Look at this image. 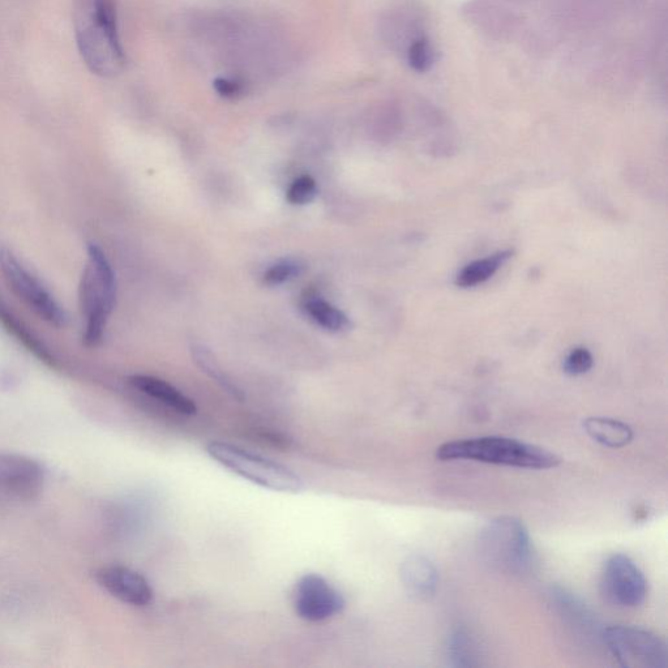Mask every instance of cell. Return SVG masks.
<instances>
[{
  "label": "cell",
  "instance_id": "obj_15",
  "mask_svg": "<svg viewBox=\"0 0 668 668\" xmlns=\"http://www.w3.org/2000/svg\"><path fill=\"white\" fill-rule=\"evenodd\" d=\"M551 599L560 614L573 627L580 629L582 632L594 633V635L602 637L603 629H599L598 620L575 594L562 588H556L552 589Z\"/></svg>",
  "mask_w": 668,
  "mask_h": 668
},
{
  "label": "cell",
  "instance_id": "obj_18",
  "mask_svg": "<svg viewBox=\"0 0 668 668\" xmlns=\"http://www.w3.org/2000/svg\"><path fill=\"white\" fill-rule=\"evenodd\" d=\"M192 358L196 365L200 368L201 371L205 372L212 378L224 391L228 392L234 400L243 401L244 393L233 380L230 379V376L226 374L220 363L217 362L216 357L207 346L194 344L191 346Z\"/></svg>",
  "mask_w": 668,
  "mask_h": 668
},
{
  "label": "cell",
  "instance_id": "obj_24",
  "mask_svg": "<svg viewBox=\"0 0 668 668\" xmlns=\"http://www.w3.org/2000/svg\"><path fill=\"white\" fill-rule=\"evenodd\" d=\"M593 354L586 348H576L564 359L563 370L569 376H580L592 370Z\"/></svg>",
  "mask_w": 668,
  "mask_h": 668
},
{
  "label": "cell",
  "instance_id": "obj_23",
  "mask_svg": "<svg viewBox=\"0 0 668 668\" xmlns=\"http://www.w3.org/2000/svg\"><path fill=\"white\" fill-rule=\"evenodd\" d=\"M408 59L411 67L418 72H426L430 70L434 64L435 54L426 38H417L410 45L408 51Z\"/></svg>",
  "mask_w": 668,
  "mask_h": 668
},
{
  "label": "cell",
  "instance_id": "obj_13",
  "mask_svg": "<svg viewBox=\"0 0 668 668\" xmlns=\"http://www.w3.org/2000/svg\"><path fill=\"white\" fill-rule=\"evenodd\" d=\"M128 381L137 391L160 401L161 404L178 411L179 414L195 415L196 410H198L195 402L190 397L183 395L181 391H178L177 388L165 380L148 375H134Z\"/></svg>",
  "mask_w": 668,
  "mask_h": 668
},
{
  "label": "cell",
  "instance_id": "obj_9",
  "mask_svg": "<svg viewBox=\"0 0 668 668\" xmlns=\"http://www.w3.org/2000/svg\"><path fill=\"white\" fill-rule=\"evenodd\" d=\"M346 606L345 598L323 576L308 573L297 582L294 592V608L299 618L307 622H324L341 614Z\"/></svg>",
  "mask_w": 668,
  "mask_h": 668
},
{
  "label": "cell",
  "instance_id": "obj_20",
  "mask_svg": "<svg viewBox=\"0 0 668 668\" xmlns=\"http://www.w3.org/2000/svg\"><path fill=\"white\" fill-rule=\"evenodd\" d=\"M306 312L316 324L327 331L341 332L351 327L350 319L338 308L323 299H311L306 303Z\"/></svg>",
  "mask_w": 668,
  "mask_h": 668
},
{
  "label": "cell",
  "instance_id": "obj_21",
  "mask_svg": "<svg viewBox=\"0 0 668 668\" xmlns=\"http://www.w3.org/2000/svg\"><path fill=\"white\" fill-rule=\"evenodd\" d=\"M306 268L307 264L302 259H282L265 271L263 277L264 284L268 286L285 284V282L301 276L306 271Z\"/></svg>",
  "mask_w": 668,
  "mask_h": 668
},
{
  "label": "cell",
  "instance_id": "obj_17",
  "mask_svg": "<svg viewBox=\"0 0 668 668\" xmlns=\"http://www.w3.org/2000/svg\"><path fill=\"white\" fill-rule=\"evenodd\" d=\"M512 256L513 251L505 250L496 252L487 258L471 261L457 273L456 286L461 289H470L485 284L498 273L500 268H503L505 263L512 259Z\"/></svg>",
  "mask_w": 668,
  "mask_h": 668
},
{
  "label": "cell",
  "instance_id": "obj_16",
  "mask_svg": "<svg viewBox=\"0 0 668 668\" xmlns=\"http://www.w3.org/2000/svg\"><path fill=\"white\" fill-rule=\"evenodd\" d=\"M584 428L590 438L608 448H623L635 438L631 426L618 419L590 417L585 419Z\"/></svg>",
  "mask_w": 668,
  "mask_h": 668
},
{
  "label": "cell",
  "instance_id": "obj_3",
  "mask_svg": "<svg viewBox=\"0 0 668 668\" xmlns=\"http://www.w3.org/2000/svg\"><path fill=\"white\" fill-rule=\"evenodd\" d=\"M88 263L79 285V303L85 319L83 344L97 348L104 340L107 320L117 304V278L104 251L97 244L87 247Z\"/></svg>",
  "mask_w": 668,
  "mask_h": 668
},
{
  "label": "cell",
  "instance_id": "obj_4",
  "mask_svg": "<svg viewBox=\"0 0 668 668\" xmlns=\"http://www.w3.org/2000/svg\"><path fill=\"white\" fill-rule=\"evenodd\" d=\"M478 551L492 568L525 575L533 567L534 548L524 522L512 516L494 518L481 530Z\"/></svg>",
  "mask_w": 668,
  "mask_h": 668
},
{
  "label": "cell",
  "instance_id": "obj_19",
  "mask_svg": "<svg viewBox=\"0 0 668 668\" xmlns=\"http://www.w3.org/2000/svg\"><path fill=\"white\" fill-rule=\"evenodd\" d=\"M448 659L453 667H478V646L464 628L456 629L448 640Z\"/></svg>",
  "mask_w": 668,
  "mask_h": 668
},
{
  "label": "cell",
  "instance_id": "obj_25",
  "mask_svg": "<svg viewBox=\"0 0 668 668\" xmlns=\"http://www.w3.org/2000/svg\"><path fill=\"white\" fill-rule=\"evenodd\" d=\"M214 88L216 91L226 98L238 97L243 92V85L241 81L234 79H217L214 81Z\"/></svg>",
  "mask_w": 668,
  "mask_h": 668
},
{
  "label": "cell",
  "instance_id": "obj_22",
  "mask_svg": "<svg viewBox=\"0 0 668 668\" xmlns=\"http://www.w3.org/2000/svg\"><path fill=\"white\" fill-rule=\"evenodd\" d=\"M318 196V186L310 175H302L291 184L286 200L293 205H306Z\"/></svg>",
  "mask_w": 668,
  "mask_h": 668
},
{
  "label": "cell",
  "instance_id": "obj_8",
  "mask_svg": "<svg viewBox=\"0 0 668 668\" xmlns=\"http://www.w3.org/2000/svg\"><path fill=\"white\" fill-rule=\"evenodd\" d=\"M601 588L608 601L619 607L641 606L648 597V581L644 573L624 554L608 558L602 572Z\"/></svg>",
  "mask_w": 668,
  "mask_h": 668
},
{
  "label": "cell",
  "instance_id": "obj_10",
  "mask_svg": "<svg viewBox=\"0 0 668 668\" xmlns=\"http://www.w3.org/2000/svg\"><path fill=\"white\" fill-rule=\"evenodd\" d=\"M44 469L32 458L0 453V501H28L44 487Z\"/></svg>",
  "mask_w": 668,
  "mask_h": 668
},
{
  "label": "cell",
  "instance_id": "obj_1",
  "mask_svg": "<svg viewBox=\"0 0 668 668\" xmlns=\"http://www.w3.org/2000/svg\"><path fill=\"white\" fill-rule=\"evenodd\" d=\"M75 32L81 57L96 75H118L124 66L114 0H75Z\"/></svg>",
  "mask_w": 668,
  "mask_h": 668
},
{
  "label": "cell",
  "instance_id": "obj_2",
  "mask_svg": "<svg viewBox=\"0 0 668 668\" xmlns=\"http://www.w3.org/2000/svg\"><path fill=\"white\" fill-rule=\"evenodd\" d=\"M436 458L440 461H475L532 470L554 469L562 464V458L546 448L503 436L448 441L440 445Z\"/></svg>",
  "mask_w": 668,
  "mask_h": 668
},
{
  "label": "cell",
  "instance_id": "obj_12",
  "mask_svg": "<svg viewBox=\"0 0 668 668\" xmlns=\"http://www.w3.org/2000/svg\"><path fill=\"white\" fill-rule=\"evenodd\" d=\"M401 580L410 595L428 599L438 589L439 573L426 556L410 555L401 565Z\"/></svg>",
  "mask_w": 668,
  "mask_h": 668
},
{
  "label": "cell",
  "instance_id": "obj_11",
  "mask_svg": "<svg viewBox=\"0 0 668 668\" xmlns=\"http://www.w3.org/2000/svg\"><path fill=\"white\" fill-rule=\"evenodd\" d=\"M96 581L102 589L126 605L145 607L153 601V589L147 578L124 565H107L98 569Z\"/></svg>",
  "mask_w": 668,
  "mask_h": 668
},
{
  "label": "cell",
  "instance_id": "obj_5",
  "mask_svg": "<svg viewBox=\"0 0 668 668\" xmlns=\"http://www.w3.org/2000/svg\"><path fill=\"white\" fill-rule=\"evenodd\" d=\"M207 453L231 473L254 485L285 494H298L304 488L302 478L293 470L237 445L212 441L207 445Z\"/></svg>",
  "mask_w": 668,
  "mask_h": 668
},
{
  "label": "cell",
  "instance_id": "obj_6",
  "mask_svg": "<svg viewBox=\"0 0 668 668\" xmlns=\"http://www.w3.org/2000/svg\"><path fill=\"white\" fill-rule=\"evenodd\" d=\"M602 641L625 668H667L668 648L655 633L627 625L603 628Z\"/></svg>",
  "mask_w": 668,
  "mask_h": 668
},
{
  "label": "cell",
  "instance_id": "obj_14",
  "mask_svg": "<svg viewBox=\"0 0 668 668\" xmlns=\"http://www.w3.org/2000/svg\"><path fill=\"white\" fill-rule=\"evenodd\" d=\"M0 325L10 336L14 337L20 345H23L29 353L33 354L38 361L45 363L47 367L59 368L57 358L49 348L34 334L31 329L21 321L19 316L10 310V307L0 299Z\"/></svg>",
  "mask_w": 668,
  "mask_h": 668
},
{
  "label": "cell",
  "instance_id": "obj_7",
  "mask_svg": "<svg viewBox=\"0 0 668 668\" xmlns=\"http://www.w3.org/2000/svg\"><path fill=\"white\" fill-rule=\"evenodd\" d=\"M0 273L8 288L47 324L61 329L68 323L67 312L40 280L28 271L14 252L0 248Z\"/></svg>",
  "mask_w": 668,
  "mask_h": 668
}]
</instances>
